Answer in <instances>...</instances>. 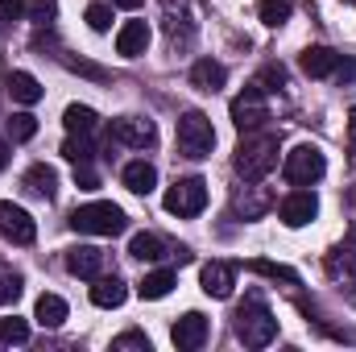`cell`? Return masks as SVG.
I'll return each mask as SVG.
<instances>
[{"mask_svg": "<svg viewBox=\"0 0 356 352\" xmlns=\"http://www.w3.org/2000/svg\"><path fill=\"white\" fill-rule=\"evenodd\" d=\"M232 166H236V175L245 182H261L277 166V133H266V129L245 133L236 154H232Z\"/></svg>", "mask_w": 356, "mask_h": 352, "instance_id": "6da1fadb", "label": "cell"}, {"mask_svg": "<svg viewBox=\"0 0 356 352\" xmlns=\"http://www.w3.org/2000/svg\"><path fill=\"white\" fill-rule=\"evenodd\" d=\"M273 336H277V319H273L269 303L257 290H249L245 303L236 307V340L245 349H266V344H273Z\"/></svg>", "mask_w": 356, "mask_h": 352, "instance_id": "7a4b0ae2", "label": "cell"}, {"mask_svg": "<svg viewBox=\"0 0 356 352\" xmlns=\"http://www.w3.org/2000/svg\"><path fill=\"white\" fill-rule=\"evenodd\" d=\"M71 228L88 237H120L129 228V216L116 203H83L71 211Z\"/></svg>", "mask_w": 356, "mask_h": 352, "instance_id": "3957f363", "label": "cell"}, {"mask_svg": "<svg viewBox=\"0 0 356 352\" xmlns=\"http://www.w3.org/2000/svg\"><path fill=\"white\" fill-rule=\"evenodd\" d=\"M282 175L290 186H315L319 178L327 175V158L319 145H294L286 158H282Z\"/></svg>", "mask_w": 356, "mask_h": 352, "instance_id": "277c9868", "label": "cell"}, {"mask_svg": "<svg viewBox=\"0 0 356 352\" xmlns=\"http://www.w3.org/2000/svg\"><path fill=\"white\" fill-rule=\"evenodd\" d=\"M216 150V129L203 112H182L178 116V154L182 158H207Z\"/></svg>", "mask_w": 356, "mask_h": 352, "instance_id": "5b68a950", "label": "cell"}, {"mask_svg": "<svg viewBox=\"0 0 356 352\" xmlns=\"http://www.w3.org/2000/svg\"><path fill=\"white\" fill-rule=\"evenodd\" d=\"M228 112H232V125L241 129V133H253V129H266L269 120V104H266V88L261 83H249V88L241 91L232 104H228Z\"/></svg>", "mask_w": 356, "mask_h": 352, "instance_id": "8992f818", "label": "cell"}, {"mask_svg": "<svg viewBox=\"0 0 356 352\" xmlns=\"http://www.w3.org/2000/svg\"><path fill=\"white\" fill-rule=\"evenodd\" d=\"M162 203H166L170 216H182V220H186V216H199V211L207 207V182H203V178H178L175 186L166 191Z\"/></svg>", "mask_w": 356, "mask_h": 352, "instance_id": "52a82bcc", "label": "cell"}, {"mask_svg": "<svg viewBox=\"0 0 356 352\" xmlns=\"http://www.w3.org/2000/svg\"><path fill=\"white\" fill-rule=\"evenodd\" d=\"M277 216H282V224H286V228H302V224H311V220L319 216V199H315V191H307V186L290 191V195L282 199Z\"/></svg>", "mask_w": 356, "mask_h": 352, "instance_id": "ba28073f", "label": "cell"}, {"mask_svg": "<svg viewBox=\"0 0 356 352\" xmlns=\"http://www.w3.org/2000/svg\"><path fill=\"white\" fill-rule=\"evenodd\" d=\"M0 237L13 241V245H33L38 224H33V216H29L25 207H17V203H0Z\"/></svg>", "mask_w": 356, "mask_h": 352, "instance_id": "9c48e42d", "label": "cell"}, {"mask_svg": "<svg viewBox=\"0 0 356 352\" xmlns=\"http://www.w3.org/2000/svg\"><path fill=\"white\" fill-rule=\"evenodd\" d=\"M112 137H116L120 145L145 150V145L158 141V129H154V120H145V116H120V120H112Z\"/></svg>", "mask_w": 356, "mask_h": 352, "instance_id": "30bf717a", "label": "cell"}, {"mask_svg": "<svg viewBox=\"0 0 356 352\" xmlns=\"http://www.w3.org/2000/svg\"><path fill=\"white\" fill-rule=\"evenodd\" d=\"M207 332H211V328H207V319H203L199 311H186L175 328H170V340H175V349L195 352V349H203V344H207Z\"/></svg>", "mask_w": 356, "mask_h": 352, "instance_id": "8fae6325", "label": "cell"}, {"mask_svg": "<svg viewBox=\"0 0 356 352\" xmlns=\"http://www.w3.org/2000/svg\"><path fill=\"white\" fill-rule=\"evenodd\" d=\"M340 63H344V54H336L332 46H307L302 58H298V67H302L311 79H336Z\"/></svg>", "mask_w": 356, "mask_h": 352, "instance_id": "7c38bea8", "label": "cell"}, {"mask_svg": "<svg viewBox=\"0 0 356 352\" xmlns=\"http://www.w3.org/2000/svg\"><path fill=\"white\" fill-rule=\"evenodd\" d=\"M199 282H203V294H211V298H228L232 286H236V265L232 262H207L203 265V273H199Z\"/></svg>", "mask_w": 356, "mask_h": 352, "instance_id": "4fadbf2b", "label": "cell"}, {"mask_svg": "<svg viewBox=\"0 0 356 352\" xmlns=\"http://www.w3.org/2000/svg\"><path fill=\"white\" fill-rule=\"evenodd\" d=\"M67 269H71L75 278L95 282V278L104 273V253H99L95 245H75V249H67Z\"/></svg>", "mask_w": 356, "mask_h": 352, "instance_id": "5bb4252c", "label": "cell"}, {"mask_svg": "<svg viewBox=\"0 0 356 352\" xmlns=\"http://www.w3.org/2000/svg\"><path fill=\"white\" fill-rule=\"evenodd\" d=\"M149 46V25L145 21H124L120 33H116V54L120 58H141Z\"/></svg>", "mask_w": 356, "mask_h": 352, "instance_id": "9a60e30c", "label": "cell"}, {"mask_svg": "<svg viewBox=\"0 0 356 352\" xmlns=\"http://www.w3.org/2000/svg\"><path fill=\"white\" fill-rule=\"evenodd\" d=\"M327 278L340 286V290H356V253L348 249H336V253H327Z\"/></svg>", "mask_w": 356, "mask_h": 352, "instance_id": "2e32d148", "label": "cell"}, {"mask_svg": "<svg viewBox=\"0 0 356 352\" xmlns=\"http://www.w3.org/2000/svg\"><path fill=\"white\" fill-rule=\"evenodd\" d=\"M228 83V71H224V63H216V58H199L195 67H191V88L199 91H220Z\"/></svg>", "mask_w": 356, "mask_h": 352, "instance_id": "e0dca14e", "label": "cell"}, {"mask_svg": "<svg viewBox=\"0 0 356 352\" xmlns=\"http://www.w3.org/2000/svg\"><path fill=\"white\" fill-rule=\"evenodd\" d=\"M124 298H129V286H124L116 273H112V278H104V273L95 278V286H91V303H95V307L112 311V307H120Z\"/></svg>", "mask_w": 356, "mask_h": 352, "instance_id": "ac0fdd59", "label": "cell"}, {"mask_svg": "<svg viewBox=\"0 0 356 352\" xmlns=\"http://www.w3.org/2000/svg\"><path fill=\"white\" fill-rule=\"evenodd\" d=\"M4 88H8V95H13L17 104H25V108H29V104H38V99L46 95V91H42V83H38L29 71H8Z\"/></svg>", "mask_w": 356, "mask_h": 352, "instance_id": "d6986e66", "label": "cell"}, {"mask_svg": "<svg viewBox=\"0 0 356 352\" xmlns=\"http://www.w3.org/2000/svg\"><path fill=\"white\" fill-rule=\"evenodd\" d=\"M269 207H273V195H269L266 186H257V182H249V186L241 191V199H236V211H241L245 220H257V216H266Z\"/></svg>", "mask_w": 356, "mask_h": 352, "instance_id": "ffe728a7", "label": "cell"}, {"mask_svg": "<svg viewBox=\"0 0 356 352\" xmlns=\"http://www.w3.org/2000/svg\"><path fill=\"white\" fill-rule=\"evenodd\" d=\"M120 178H124V186H129L133 195H149V191L158 186V170H154L149 162H129Z\"/></svg>", "mask_w": 356, "mask_h": 352, "instance_id": "44dd1931", "label": "cell"}, {"mask_svg": "<svg viewBox=\"0 0 356 352\" xmlns=\"http://www.w3.org/2000/svg\"><path fill=\"white\" fill-rule=\"evenodd\" d=\"M33 319H38L42 328H63V323H67V303H63L58 294H42L38 307H33Z\"/></svg>", "mask_w": 356, "mask_h": 352, "instance_id": "7402d4cb", "label": "cell"}, {"mask_svg": "<svg viewBox=\"0 0 356 352\" xmlns=\"http://www.w3.org/2000/svg\"><path fill=\"white\" fill-rule=\"evenodd\" d=\"M175 269H154V273H145V278H141V286H137V290H141V298H149V303H158V298H166V294H170V290H175Z\"/></svg>", "mask_w": 356, "mask_h": 352, "instance_id": "603a6c76", "label": "cell"}, {"mask_svg": "<svg viewBox=\"0 0 356 352\" xmlns=\"http://www.w3.org/2000/svg\"><path fill=\"white\" fill-rule=\"evenodd\" d=\"M25 186H29L33 195H42V199H54V195H58V175H54V166H46V162L29 166V175H25Z\"/></svg>", "mask_w": 356, "mask_h": 352, "instance_id": "cb8c5ba5", "label": "cell"}, {"mask_svg": "<svg viewBox=\"0 0 356 352\" xmlns=\"http://www.w3.org/2000/svg\"><path fill=\"white\" fill-rule=\"evenodd\" d=\"M129 253H133L137 262H162V257H166V245H162V237H154V232H137V237L129 241Z\"/></svg>", "mask_w": 356, "mask_h": 352, "instance_id": "d4e9b609", "label": "cell"}, {"mask_svg": "<svg viewBox=\"0 0 356 352\" xmlns=\"http://www.w3.org/2000/svg\"><path fill=\"white\" fill-rule=\"evenodd\" d=\"M63 158H67V162H75V166H88L91 158H95L91 133H71V137L63 141Z\"/></svg>", "mask_w": 356, "mask_h": 352, "instance_id": "484cf974", "label": "cell"}, {"mask_svg": "<svg viewBox=\"0 0 356 352\" xmlns=\"http://www.w3.org/2000/svg\"><path fill=\"white\" fill-rule=\"evenodd\" d=\"M249 273H261L269 282H286V286H298V269H290V265H277V262H266V257H257V262L245 265Z\"/></svg>", "mask_w": 356, "mask_h": 352, "instance_id": "4316f807", "label": "cell"}, {"mask_svg": "<svg viewBox=\"0 0 356 352\" xmlns=\"http://www.w3.org/2000/svg\"><path fill=\"white\" fill-rule=\"evenodd\" d=\"M4 133H8V141H29L38 133V116L33 112H13L4 120Z\"/></svg>", "mask_w": 356, "mask_h": 352, "instance_id": "83f0119b", "label": "cell"}, {"mask_svg": "<svg viewBox=\"0 0 356 352\" xmlns=\"http://www.w3.org/2000/svg\"><path fill=\"white\" fill-rule=\"evenodd\" d=\"M290 13H294V0H261V4H257V17L266 21L269 29L286 25V21H290Z\"/></svg>", "mask_w": 356, "mask_h": 352, "instance_id": "f1b7e54d", "label": "cell"}, {"mask_svg": "<svg viewBox=\"0 0 356 352\" xmlns=\"http://www.w3.org/2000/svg\"><path fill=\"white\" fill-rule=\"evenodd\" d=\"M63 125H67V133H91L95 129V112H91L88 104H71L63 112Z\"/></svg>", "mask_w": 356, "mask_h": 352, "instance_id": "f546056e", "label": "cell"}, {"mask_svg": "<svg viewBox=\"0 0 356 352\" xmlns=\"http://www.w3.org/2000/svg\"><path fill=\"white\" fill-rule=\"evenodd\" d=\"M25 340H29V323L25 319H17V315L0 319V344H25Z\"/></svg>", "mask_w": 356, "mask_h": 352, "instance_id": "4dcf8cb0", "label": "cell"}, {"mask_svg": "<svg viewBox=\"0 0 356 352\" xmlns=\"http://www.w3.org/2000/svg\"><path fill=\"white\" fill-rule=\"evenodd\" d=\"M25 17H29L33 25H50V21L58 17V4H54V0H29Z\"/></svg>", "mask_w": 356, "mask_h": 352, "instance_id": "1f68e13d", "label": "cell"}, {"mask_svg": "<svg viewBox=\"0 0 356 352\" xmlns=\"http://www.w3.org/2000/svg\"><path fill=\"white\" fill-rule=\"evenodd\" d=\"M83 17H88V25L95 33H108V29H112V8H108V4H88Z\"/></svg>", "mask_w": 356, "mask_h": 352, "instance_id": "d6a6232c", "label": "cell"}, {"mask_svg": "<svg viewBox=\"0 0 356 352\" xmlns=\"http://www.w3.org/2000/svg\"><path fill=\"white\" fill-rule=\"evenodd\" d=\"M112 349H116V352H129V349L149 352V336H141V332H124V336H116V340H112Z\"/></svg>", "mask_w": 356, "mask_h": 352, "instance_id": "836d02e7", "label": "cell"}, {"mask_svg": "<svg viewBox=\"0 0 356 352\" xmlns=\"http://www.w3.org/2000/svg\"><path fill=\"white\" fill-rule=\"evenodd\" d=\"M257 83H261L266 91H277V88H286V71H282L277 63H269L266 71H261V79H257Z\"/></svg>", "mask_w": 356, "mask_h": 352, "instance_id": "e575fe53", "label": "cell"}, {"mask_svg": "<svg viewBox=\"0 0 356 352\" xmlns=\"http://www.w3.org/2000/svg\"><path fill=\"white\" fill-rule=\"evenodd\" d=\"M17 298H21V278H17V273H13V278H0V303L13 307Z\"/></svg>", "mask_w": 356, "mask_h": 352, "instance_id": "d590c367", "label": "cell"}, {"mask_svg": "<svg viewBox=\"0 0 356 352\" xmlns=\"http://www.w3.org/2000/svg\"><path fill=\"white\" fill-rule=\"evenodd\" d=\"M54 58H58V63H67L71 71L88 75V79H104V71H99V67H91V63H79V58H67V50H63V54H54Z\"/></svg>", "mask_w": 356, "mask_h": 352, "instance_id": "8d00e7d4", "label": "cell"}, {"mask_svg": "<svg viewBox=\"0 0 356 352\" xmlns=\"http://www.w3.org/2000/svg\"><path fill=\"white\" fill-rule=\"evenodd\" d=\"M25 0H0V21H21L25 17Z\"/></svg>", "mask_w": 356, "mask_h": 352, "instance_id": "74e56055", "label": "cell"}, {"mask_svg": "<svg viewBox=\"0 0 356 352\" xmlns=\"http://www.w3.org/2000/svg\"><path fill=\"white\" fill-rule=\"evenodd\" d=\"M75 182H79L83 191H95V186H99V178H95V170H91V162L88 166H75Z\"/></svg>", "mask_w": 356, "mask_h": 352, "instance_id": "f35d334b", "label": "cell"}, {"mask_svg": "<svg viewBox=\"0 0 356 352\" xmlns=\"http://www.w3.org/2000/svg\"><path fill=\"white\" fill-rule=\"evenodd\" d=\"M356 79V63L344 54V63H340V71H336V83H353Z\"/></svg>", "mask_w": 356, "mask_h": 352, "instance_id": "ab89813d", "label": "cell"}, {"mask_svg": "<svg viewBox=\"0 0 356 352\" xmlns=\"http://www.w3.org/2000/svg\"><path fill=\"white\" fill-rule=\"evenodd\" d=\"M348 162L356 166V108H353V116H348Z\"/></svg>", "mask_w": 356, "mask_h": 352, "instance_id": "60d3db41", "label": "cell"}, {"mask_svg": "<svg viewBox=\"0 0 356 352\" xmlns=\"http://www.w3.org/2000/svg\"><path fill=\"white\" fill-rule=\"evenodd\" d=\"M4 166H8V141L0 137V170H4Z\"/></svg>", "mask_w": 356, "mask_h": 352, "instance_id": "b9f144b4", "label": "cell"}, {"mask_svg": "<svg viewBox=\"0 0 356 352\" xmlns=\"http://www.w3.org/2000/svg\"><path fill=\"white\" fill-rule=\"evenodd\" d=\"M112 4H120V8H137L141 0H112Z\"/></svg>", "mask_w": 356, "mask_h": 352, "instance_id": "7bdbcfd3", "label": "cell"}]
</instances>
